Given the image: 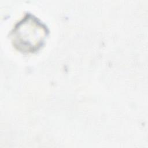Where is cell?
<instances>
[{
  "instance_id": "6da1fadb",
  "label": "cell",
  "mask_w": 148,
  "mask_h": 148,
  "mask_svg": "<svg viewBox=\"0 0 148 148\" xmlns=\"http://www.w3.org/2000/svg\"><path fill=\"white\" fill-rule=\"evenodd\" d=\"M20 24L16 34V40L18 42V46L28 50L36 47L42 41L45 34V29L40 24L30 18L28 23Z\"/></svg>"
}]
</instances>
